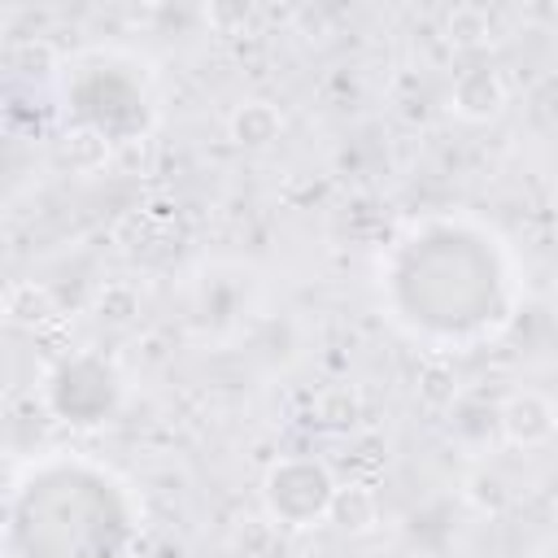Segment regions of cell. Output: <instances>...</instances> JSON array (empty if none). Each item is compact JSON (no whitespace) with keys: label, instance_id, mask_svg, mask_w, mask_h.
Here are the masks:
<instances>
[{"label":"cell","instance_id":"6da1fadb","mask_svg":"<svg viewBox=\"0 0 558 558\" xmlns=\"http://www.w3.org/2000/svg\"><path fill=\"white\" fill-rule=\"evenodd\" d=\"M331 493H336L331 471L323 462H310V458L275 462L266 471V484H262L270 519L288 523V527H310L314 519H323L331 506Z\"/></svg>","mask_w":558,"mask_h":558},{"label":"cell","instance_id":"7a4b0ae2","mask_svg":"<svg viewBox=\"0 0 558 558\" xmlns=\"http://www.w3.org/2000/svg\"><path fill=\"white\" fill-rule=\"evenodd\" d=\"M506 100H510V87L493 65H466L449 87V109L466 122H493L506 109Z\"/></svg>","mask_w":558,"mask_h":558},{"label":"cell","instance_id":"3957f363","mask_svg":"<svg viewBox=\"0 0 558 558\" xmlns=\"http://www.w3.org/2000/svg\"><path fill=\"white\" fill-rule=\"evenodd\" d=\"M497 427H501V436H506L510 445L536 449V445H545V440L558 432V414H554V405H549L541 392H514V397L501 401Z\"/></svg>","mask_w":558,"mask_h":558},{"label":"cell","instance_id":"277c9868","mask_svg":"<svg viewBox=\"0 0 558 558\" xmlns=\"http://www.w3.org/2000/svg\"><path fill=\"white\" fill-rule=\"evenodd\" d=\"M227 131L240 148H270L283 135V113L270 100H244V105L231 109Z\"/></svg>","mask_w":558,"mask_h":558},{"label":"cell","instance_id":"5b68a950","mask_svg":"<svg viewBox=\"0 0 558 558\" xmlns=\"http://www.w3.org/2000/svg\"><path fill=\"white\" fill-rule=\"evenodd\" d=\"M57 161L65 170H74V174H92V170H100L109 161V135L100 126H92V122H78L70 131H61Z\"/></svg>","mask_w":558,"mask_h":558},{"label":"cell","instance_id":"8992f818","mask_svg":"<svg viewBox=\"0 0 558 558\" xmlns=\"http://www.w3.org/2000/svg\"><path fill=\"white\" fill-rule=\"evenodd\" d=\"M327 519L344 532V536H362L379 523V501L366 484H336L331 493V506H327Z\"/></svg>","mask_w":558,"mask_h":558},{"label":"cell","instance_id":"52a82bcc","mask_svg":"<svg viewBox=\"0 0 558 558\" xmlns=\"http://www.w3.org/2000/svg\"><path fill=\"white\" fill-rule=\"evenodd\" d=\"M4 318H9L13 327L39 331V327H48V323L57 318V301H52V292H48L44 283L17 279V283L4 292Z\"/></svg>","mask_w":558,"mask_h":558},{"label":"cell","instance_id":"ba28073f","mask_svg":"<svg viewBox=\"0 0 558 558\" xmlns=\"http://www.w3.org/2000/svg\"><path fill=\"white\" fill-rule=\"evenodd\" d=\"M488 35H493L488 9H480V4H453V9L445 13V39H449L453 48H475V44H484Z\"/></svg>","mask_w":558,"mask_h":558},{"label":"cell","instance_id":"9c48e42d","mask_svg":"<svg viewBox=\"0 0 558 558\" xmlns=\"http://www.w3.org/2000/svg\"><path fill=\"white\" fill-rule=\"evenodd\" d=\"M462 497L480 510V514H501L506 506H510V488H506V480L497 475V471H471L466 475V484H462Z\"/></svg>","mask_w":558,"mask_h":558},{"label":"cell","instance_id":"30bf717a","mask_svg":"<svg viewBox=\"0 0 558 558\" xmlns=\"http://www.w3.org/2000/svg\"><path fill=\"white\" fill-rule=\"evenodd\" d=\"M92 310H96L100 323H109V327H126V323L140 314V292H135L131 283H105V288L96 292Z\"/></svg>","mask_w":558,"mask_h":558},{"label":"cell","instance_id":"8fae6325","mask_svg":"<svg viewBox=\"0 0 558 558\" xmlns=\"http://www.w3.org/2000/svg\"><path fill=\"white\" fill-rule=\"evenodd\" d=\"M453 397H458V375H453V366L427 362L423 375H418V401L432 405V410H445V405H453Z\"/></svg>","mask_w":558,"mask_h":558},{"label":"cell","instance_id":"7c38bea8","mask_svg":"<svg viewBox=\"0 0 558 558\" xmlns=\"http://www.w3.org/2000/svg\"><path fill=\"white\" fill-rule=\"evenodd\" d=\"M318 418H323L327 427H353V418H357V392H353V388H331V392H323V397H318Z\"/></svg>","mask_w":558,"mask_h":558},{"label":"cell","instance_id":"4fadbf2b","mask_svg":"<svg viewBox=\"0 0 558 558\" xmlns=\"http://www.w3.org/2000/svg\"><path fill=\"white\" fill-rule=\"evenodd\" d=\"M13 65L22 74H48L57 65V52L48 39H22V44H13Z\"/></svg>","mask_w":558,"mask_h":558},{"label":"cell","instance_id":"5bb4252c","mask_svg":"<svg viewBox=\"0 0 558 558\" xmlns=\"http://www.w3.org/2000/svg\"><path fill=\"white\" fill-rule=\"evenodd\" d=\"M248 17H253V9H248V4H209V22H214V26H222L227 35H235V22L244 26Z\"/></svg>","mask_w":558,"mask_h":558}]
</instances>
